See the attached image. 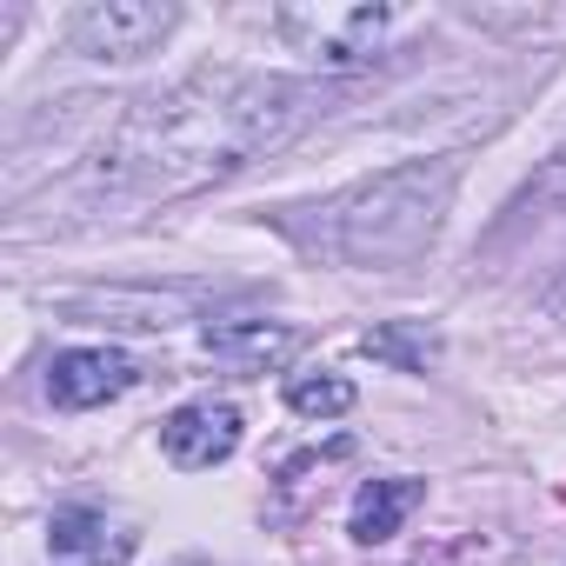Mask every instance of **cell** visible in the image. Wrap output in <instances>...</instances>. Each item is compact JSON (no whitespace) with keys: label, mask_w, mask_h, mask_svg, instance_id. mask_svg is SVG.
Returning a JSON list of instances; mask_svg holds the SVG:
<instances>
[{"label":"cell","mask_w":566,"mask_h":566,"mask_svg":"<svg viewBox=\"0 0 566 566\" xmlns=\"http://www.w3.org/2000/svg\"><path fill=\"white\" fill-rule=\"evenodd\" d=\"M314 120V87L287 74H247V67H200L120 114L107 134L94 180L107 193H193L266 147L294 140Z\"/></svg>","instance_id":"cell-1"},{"label":"cell","mask_w":566,"mask_h":566,"mask_svg":"<svg viewBox=\"0 0 566 566\" xmlns=\"http://www.w3.org/2000/svg\"><path fill=\"white\" fill-rule=\"evenodd\" d=\"M447 207H453V167L447 160L387 167L334 207V253L354 266H407L440 240Z\"/></svg>","instance_id":"cell-2"},{"label":"cell","mask_w":566,"mask_h":566,"mask_svg":"<svg viewBox=\"0 0 566 566\" xmlns=\"http://www.w3.org/2000/svg\"><path fill=\"white\" fill-rule=\"evenodd\" d=\"M400 14L380 0H347V8H280L273 34L287 41L301 61H314L321 74H360L387 54Z\"/></svg>","instance_id":"cell-3"},{"label":"cell","mask_w":566,"mask_h":566,"mask_svg":"<svg viewBox=\"0 0 566 566\" xmlns=\"http://www.w3.org/2000/svg\"><path fill=\"white\" fill-rule=\"evenodd\" d=\"M180 28L174 0H87L67 14V48L87 61H140Z\"/></svg>","instance_id":"cell-4"},{"label":"cell","mask_w":566,"mask_h":566,"mask_svg":"<svg viewBox=\"0 0 566 566\" xmlns=\"http://www.w3.org/2000/svg\"><path fill=\"white\" fill-rule=\"evenodd\" d=\"M240 447V407L233 400H187L160 420V453L180 473H207L220 460H233Z\"/></svg>","instance_id":"cell-5"},{"label":"cell","mask_w":566,"mask_h":566,"mask_svg":"<svg viewBox=\"0 0 566 566\" xmlns=\"http://www.w3.org/2000/svg\"><path fill=\"white\" fill-rule=\"evenodd\" d=\"M140 380V367L114 347H67L48 360V400L67 407V413H87V407H107L120 400L127 387Z\"/></svg>","instance_id":"cell-6"},{"label":"cell","mask_w":566,"mask_h":566,"mask_svg":"<svg viewBox=\"0 0 566 566\" xmlns=\"http://www.w3.org/2000/svg\"><path fill=\"white\" fill-rule=\"evenodd\" d=\"M134 526L101 506H61L48 520V559L54 566H127Z\"/></svg>","instance_id":"cell-7"},{"label":"cell","mask_w":566,"mask_h":566,"mask_svg":"<svg viewBox=\"0 0 566 566\" xmlns=\"http://www.w3.org/2000/svg\"><path fill=\"white\" fill-rule=\"evenodd\" d=\"M200 347L233 374H273L301 354V327H287V321H213L200 334Z\"/></svg>","instance_id":"cell-8"},{"label":"cell","mask_w":566,"mask_h":566,"mask_svg":"<svg viewBox=\"0 0 566 566\" xmlns=\"http://www.w3.org/2000/svg\"><path fill=\"white\" fill-rule=\"evenodd\" d=\"M427 500V480H407V473H387V480H367L360 493H354V513H347V533L360 539V546H380V539H394L400 526H407V513Z\"/></svg>","instance_id":"cell-9"},{"label":"cell","mask_w":566,"mask_h":566,"mask_svg":"<svg viewBox=\"0 0 566 566\" xmlns=\"http://www.w3.org/2000/svg\"><path fill=\"white\" fill-rule=\"evenodd\" d=\"M187 301H174V294H67L61 301V314H81V321H94V327H174V314H180Z\"/></svg>","instance_id":"cell-10"},{"label":"cell","mask_w":566,"mask_h":566,"mask_svg":"<svg viewBox=\"0 0 566 566\" xmlns=\"http://www.w3.org/2000/svg\"><path fill=\"white\" fill-rule=\"evenodd\" d=\"M360 354H374V360H387V367H400V374H427V360L440 354V340H433L427 327L400 321V327H374V334H360Z\"/></svg>","instance_id":"cell-11"},{"label":"cell","mask_w":566,"mask_h":566,"mask_svg":"<svg viewBox=\"0 0 566 566\" xmlns=\"http://www.w3.org/2000/svg\"><path fill=\"white\" fill-rule=\"evenodd\" d=\"M287 407L301 420H340V413H354V380L347 374H294Z\"/></svg>","instance_id":"cell-12"},{"label":"cell","mask_w":566,"mask_h":566,"mask_svg":"<svg viewBox=\"0 0 566 566\" xmlns=\"http://www.w3.org/2000/svg\"><path fill=\"white\" fill-rule=\"evenodd\" d=\"M553 307H559V321H566V280H559V301H553Z\"/></svg>","instance_id":"cell-13"}]
</instances>
